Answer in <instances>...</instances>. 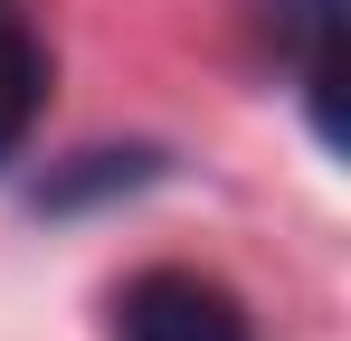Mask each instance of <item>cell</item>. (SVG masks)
<instances>
[{"mask_svg":"<svg viewBox=\"0 0 351 341\" xmlns=\"http://www.w3.org/2000/svg\"><path fill=\"white\" fill-rule=\"evenodd\" d=\"M114 341H256L228 284L190 275V266H152L114 294Z\"/></svg>","mask_w":351,"mask_h":341,"instance_id":"cell-1","label":"cell"},{"mask_svg":"<svg viewBox=\"0 0 351 341\" xmlns=\"http://www.w3.org/2000/svg\"><path fill=\"white\" fill-rule=\"evenodd\" d=\"M38 95H48V57H38V29L19 0H0V162L19 152V133L38 123Z\"/></svg>","mask_w":351,"mask_h":341,"instance_id":"cell-2","label":"cell"}]
</instances>
